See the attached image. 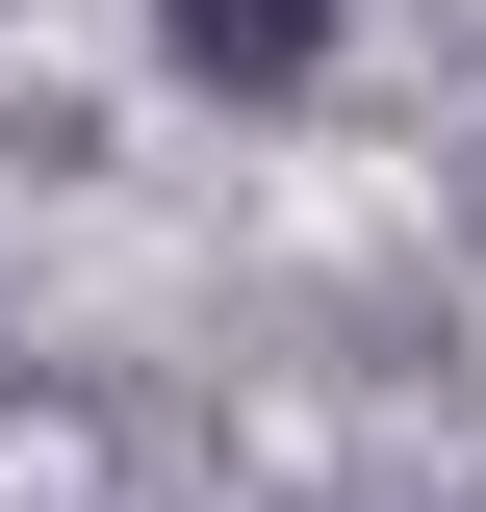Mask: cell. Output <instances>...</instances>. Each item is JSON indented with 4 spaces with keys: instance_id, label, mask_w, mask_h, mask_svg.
<instances>
[{
    "instance_id": "cell-1",
    "label": "cell",
    "mask_w": 486,
    "mask_h": 512,
    "mask_svg": "<svg viewBox=\"0 0 486 512\" xmlns=\"http://www.w3.org/2000/svg\"><path fill=\"white\" fill-rule=\"evenodd\" d=\"M154 26H180L205 103H307V77H333V0H154Z\"/></svg>"
}]
</instances>
